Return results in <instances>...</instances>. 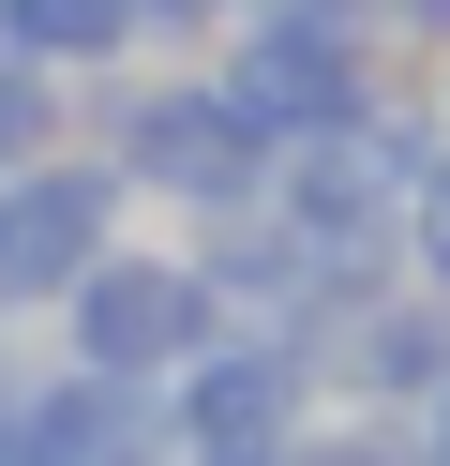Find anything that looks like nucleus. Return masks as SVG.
Masks as SVG:
<instances>
[{
    "mask_svg": "<svg viewBox=\"0 0 450 466\" xmlns=\"http://www.w3.org/2000/svg\"><path fill=\"white\" fill-rule=\"evenodd\" d=\"M75 331H90V361H120V376H135V361H180V346L210 331V286L195 271H105Z\"/></svg>",
    "mask_w": 450,
    "mask_h": 466,
    "instance_id": "f257e3e1",
    "label": "nucleus"
},
{
    "mask_svg": "<svg viewBox=\"0 0 450 466\" xmlns=\"http://www.w3.org/2000/svg\"><path fill=\"white\" fill-rule=\"evenodd\" d=\"M135 166H150V181H180V196H225L240 166H255V121L210 106V91H180V106H150V121H135Z\"/></svg>",
    "mask_w": 450,
    "mask_h": 466,
    "instance_id": "f03ea898",
    "label": "nucleus"
},
{
    "mask_svg": "<svg viewBox=\"0 0 450 466\" xmlns=\"http://www.w3.org/2000/svg\"><path fill=\"white\" fill-rule=\"evenodd\" d=\"M195 436H210L225 466H255L270 436H285V361H210V376H195Z\"/></svg>",
    "mask_w": 450,
    "mask_h": 466,
    "instance_id": "7ed1b4c3",
    "label": "nucleus"
},
{
    "mask_svg": "<svg viewBox=\"0 0 450 466\" xmlns=\"http://www.w3.org/2000/svg\"><path fill=\"white\" fill-rule=\"evenodd\" d=\"M15 31H45V46H105L120 31V0H0Z\"/></svg>",
    "mask_w": 450,
    "mask_h": 466,
    "instance_id": "20e7f679",
    "label": "nucleus"
},
{
    "mask_svg": "<svg viewBox=\"0 0 450 466\" xmlns=\"http://www.w3.org/2000/svg\"><path fill=\"white\" fill-rule=\"evenodd\" d=\"M405 241H420V271H435V286H450V151H435V166H420V196H405Z\"/></svg>",
    "mask_w": 450,
    "mask_h": 466,
    "instance_id": "39448f33",
    "label": "nucleus"
},
{
    "mask_svg": "<svg viewBox=\"0 0 450 466\" xmlns=\"http://www.w3.org/2000/svg\"><path fill=\"white\" fill-rule=\"evenodd\" d=\"M285 15H315V46H345L360 15H375V0H285Z\"/></svg>",
    "mask_w": 450,
    "mask_h": 466,
    "instance_id": "423d86ee",
    "label": "nucleus"
},
{
    "mask_svg": "<svg viewBox=\"0 0 450 466\" xmlns=\"http://www.w3.org/2000/svg\"><path fill=\"white\" fill-rule=\"evenodd\" d=\"M420 31H450V0H420Z\"/></svg>",
    "mask_w": 450,
    "mask_h": 466,
    "instance_id": "0eeeda50",
    "label": "nucleus"
},
{
    "mask_svg": "<svg viewBox=\"0 0 450 466\" xmlns=\"http://www.w3.org/2000/svg\"><path fill=\"white\" fill-rule=\"evenodd\" d=\"M330 466H375V451H330Z\"/></svg>",
    "mask_w": 450,
    "mask_h": 466,
    "instance_id": "6e6552de",
    "label": "nucleus"
},
{
    "mask_svg": "<svg viewBox=\"0 0 450 466\" xmlns=\"http://www.w3.org/2000/svg\"><path fill=\"white\" fill-rule=\"evenodd\" d=\"M435 466H450V421H435Z\"/></svg>",
    "mask_w": 450,
    "mask_h": 466,
    "instance_id": "1a4fd4ad",
    "label": "nucleus"
},
{
    "mask_svg": "<svg viewBox=\"0 0 450 466\" xmlns=\"http://www.w3.org/2000/svg\"><path fill=\"white\" fill-rule=\"evenodd\" d=\"M165 15H195V0H165Z\"/></svg>",
    "mask_w": 450,
    "mask_h": 466,
    "instance_id": "9d476101",
    "label": "nucleus"
}]
</instances>
